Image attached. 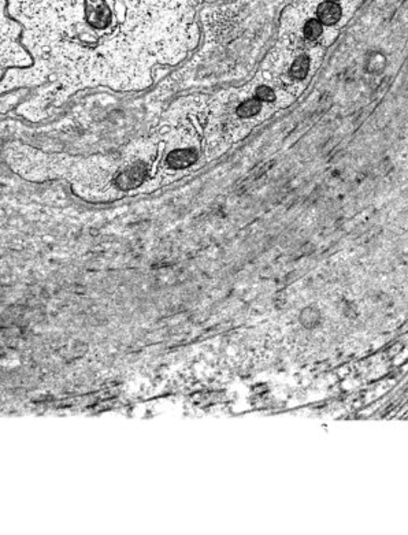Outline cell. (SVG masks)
I'll list each match as a JSON object with an SVG mask.
<instances>
[{
  "instance_id": "6da1fadb",
  "label": "cell",
  "mask_w": 408,
  "mask_h": 535,
  "mask_svg": "<svg viewBox=\"0 0 408 535\" xmlns=\"http://www.w3.org/2000/svg\"><path fill=\"white\" fill-rule=\"evenodd\" d=\"M204 1L216 0H10L8 11L35 58L26 82H54L47 92L62 102L88 86H149L156 67L177 65L198 46Z\"/></svg>"
},
{
  "instance_id": "7a4b0ae2",
  "label": "cell",
  "mask_w": 408,
  "mask_h": 535,
  "mask_svg": "<svg viewBox=\"0 0 408 535\" xmlns=\"http://www.w3.org/2000/svg\"><path fill=\"white\" fill-rule=\"evenodd\" d=\"M310 66H311V59L306 54H300L289 68V75L293 81H303L307 78L310 73Z\"/></svg>"
},
{
  "instance_id": "3957f363",
  "label": "cell",
  "mask_w": 408,
  "mask_h": 535,
  "mask_svg": "<svg viewBox=\"0 0 408 535\" xmlns=\"http://www.w3.org/2000/svg\"><path fill=\"white\" fill-rule=\"evenodd\" d=\"M385 58L380 57L378 54H373L366 62V68L369 73H381L385 67Z\"/></svg>"
}]
</instances>
